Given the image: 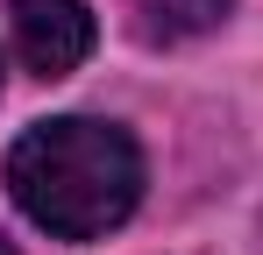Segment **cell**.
<instances>
[{
  "instance_id": "6da1fadb",
  "label": "cell",
  "mask_w": 263,
  "mask_h": 255,
  "mask_svg": "<svg viewBox=\"0 0 263 255\" xmlns=\"http://www.w3.org/2000/svg\"><path fill=\"white\" fill-rule=\"evenodd\" d=\"M7 192L43 234L57 241H92L107 227H121L142 199V149L128 128L64 114L36 121L7 149Z\"/></svg>"
},
{
  "instance_id": "7a4b0ae2",
  "label": "cell",
  "mask_w": 263,
  "mask_h": 255,
  "mask_svg": "<svg viewBox=\"0 0 263 255\" xmlns=\"http://www.w3.org/2000/svg\"><path fill=\"white\" fill-rule=\"evenodd\" d=\"M92 7L86 0H7V42L36 78H64L92 57Z\"/></svg>"
},
{
  "instance_id": "3957f363",
  "label": "cell",
  "mask_w": 263,
  "mask_h": 255,
  "mask_svg": "<svg viewBox=\"0 0 263 255\" xmlns=\"http://www.w3.org/2000/svg\"><path fill=\"white\" fill-rule=\"evenodd\" d=\"M228 0H128V22L142 42H185V36H206Z\"/></svg>"
},
{
  "instance_id": "277c9868",
  "label": "cell",
  "mask_w": 263,
  "mask_h": 255,
  "mask_svg": "<svg viewBox=\"0 0 263 255\" xmlns=\"http://www.w3.org/2000/svg\"><path fill=\"white\" fill-rule=\"evenodd\" d=\"M0 255H7V241H0Z\"/></svg>"
}]
</instances>
